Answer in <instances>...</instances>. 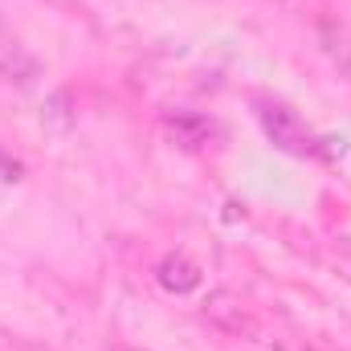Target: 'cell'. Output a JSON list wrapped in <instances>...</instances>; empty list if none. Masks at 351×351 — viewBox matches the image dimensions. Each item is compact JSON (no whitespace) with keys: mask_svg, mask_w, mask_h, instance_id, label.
Here are the masks:
<instances>
[{"mask_svg":"<svg viewBox=\"0 0 351 351\" xmlns=\"http://www.w3.org/2000/svg\"><path fill=\"white\" fill-rule=\"evenodd\" d=\"M204 319H208L213 327L229 331V335H245V331H250L245 311H241V306H237V298H233V294H225V290H217V294H208V298H204Z\"/></svg>","mask_w":351,"mask_h":351,"instance_id":"cell-3","label":"cell"},{"mask_svg":"<svg viewBox=\"0 0 351 351\" xmlns=\"http://www.w3.org/2000/svg\"><path fill=\"white\" fill-rule=\"evenodd\" d=\"M0 74H8V78H16V82H29V78H37V62H33L16 41L0 37Z\"/></svg>","mask_w":351,"mask_h":351,"instance_id":"cell-5","label":"cell"},{"mask_svg":"<svg viewBox=\"0 0 351 351\" xmlns=\"http://www.w3.org/2000/svg\"><path fill=\"white\" fill-rule=\"evenodd\" d=\"M258 119H262L265 135H269L282 152H290V156H315V152H319V139L298 123L294 110H286V106H278V102H262V106H258Z\"/></svg>","mask_w":351,"mask_h":351,"instance_id":"cell-1","label":"cell"},{"mask_svg":"<svg viewBox=\"0 0 351 351\" xmlns=\"http://www.w3.org/2000/svg\"><path fill=\"white\" fill-rule=\"evenodd\" d=\"M339 245H343V250H348V254H351V237H343V241H339Z\"/></svg>","mask_w":351,"mask_h":351,"instance_id":"cell-7","label":"cell"},{"mask_svg":"<svg viewBox=\"0 0 351 351\" xmlns=\"http://www.w3.org/2000/svg\"><path fill=\"white\" fill-rule=\"evenodd\" d=\"M156 278H160V286L172 290V294H192V290L200 286V265L192 262L188 254H168L164 262L156 265Z\"/></svg>","mask_w":351,"mask_h":351,"instance_id":"cell-2","label":"cell"},{"mask_svg":"<svg viewBox=\"0 0 351 351\" xmlns=\"http://www.w3.org/2000/svg\"><path fill=\"white\" fill-rule=\"evenodd\" d=\"M12 180H21V164L0 152V184H12Z\"/></svg>","mask_w":351,"mask_h":351,"instance_id":"cell-6","label":"cell"},{"mask_svg":"<svg viewBox=\"0 0 351 351\" xmlns=\"http://www.w3.org/2000/svg\"><path fill=\"white\" fill-rule=\"evenodd\" d=\"M319 45H323V53L335 62V70L351 78V37L339 29V25H331V21H319Z\"/></svg>","mask_w":351,"mask_h":351,"instance_id":"cell-4","label":"cell"}]
</instances>
